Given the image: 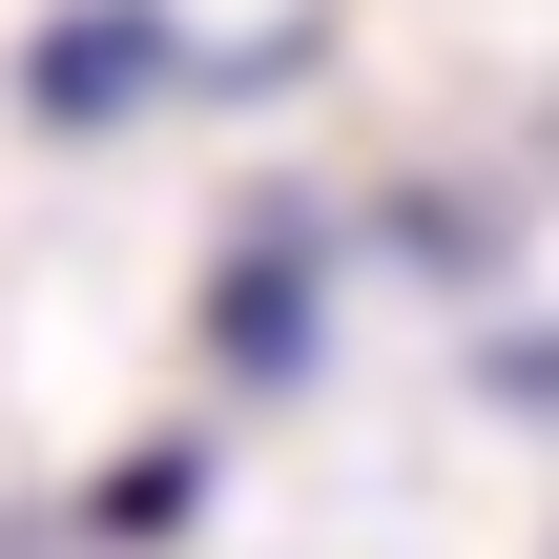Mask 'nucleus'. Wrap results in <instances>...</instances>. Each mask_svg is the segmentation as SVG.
Here are the masks:
<instances>
[{
	"mask_svg": "<svg viewBox=\"0 0 559 559\" xmlns=\"http://www.w3.org/2000/svg\"><path fill=\"white\" fill-rule=\"evenodd\" d=\"M311 353H332V207L249 187L228 249H207V373L228 394H311Z\"/></svg>",
	"mask_w": 559,
	"mask_h": 559,
	"instance_id": "nucleus-1",
	"label": "nucleus"
},
{
	"mask_svg": "<svg viewBox=\"0 0 559 559\" xmlns=\"http://www.w3.org/2000/svg\"><path fill=\"white\" fill-rule=\"evenodd\" d=\"M187 83V41H166V0H62L41 41H21V104L62 124V145H104V124H145Z\"/></svg>",
	"mask_w": 559,
	"mask_h": 559,
	"instance_id": "nucleus-2",
	"label": "nucleus"
},
{
	"mask_svg": "<svg viewBox=\"0 0 559 559\" xmlns=\"http://www.w3.org/2000/svg\"><path fill=\"white\" fill-rule=\"evenodd\" d=\"M498 394H519V415H559V332H519V353H498Z\"/></svg>",
	"mask_w": 559,
	"mask_h": 559,
	"instance_id": "nucleus-4",
	"label": "nucleus"
},
{
	"mask_svg": "<svg viewBox=\"0 0 559 559\" xmlns=\"http://www.w3.org/2000/svg\"><path fill=\"white\" fill-rule=\"evenodd\" d=\"M187 519H207V456H187V436H124V456L83 477V539H104V559H166Z\"/></svg>",
	"mask_w": 559,
	"mask_h": 559,
	"instance_id": "nucleus-3",
	"label": "nucleus"
}]
</instances>
